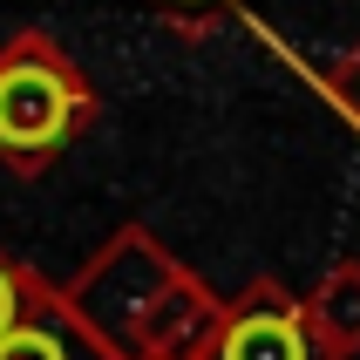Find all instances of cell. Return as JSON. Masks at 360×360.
Instances as JSON below:
<instances>
[{
  "instance_id": "cell-2",
  "label": "cell",
  "mask_w": 360,
  "mask_h": 360,
  "mask_svg": "<svg viewBox=\"0 0 360 360\" xmlns=\"http://www.w3.org/2000/svg\"><path fill=\"white\" fill-rule=\"evenodd\" d=\"M218 360H306V340L285 313H245L231 333H224Z\"/></svg>"
},
{
  "instance_id": "cell-4",
  "label": "cell",
  "mask_w": 360,
  "mask_h": 360,
  "mask_svg": "<svg viewBox=\"0 0 360 360\" xmlns=\"http://www.w3.org/2000/svg\"><path fill=\"white\" fill-rule=\"evenodd\" d=\"M20 320H27V279H20L14 265L0 259V340H7Z\"/></svg>"
},
{
  "instance_id": "cell-3",
  "label": "cell",
  "mask_w": 360,
  "mask_h": 360,
  "mask_svg": "<svg viewBox=\"0 0 360 360\" xmlns=\"http://www.w3.org/2000/svg\"><path fill=\"white\" fill-rule=\"evenodd\" d=\"M0 360H68V340H61L48 320H20L7 340H0Z\"/></svg>"
},
{
  "instance_id": "cell-1",
  "label": "cell",
  "mask_w": 360,
  "mask_h": 360,
  "mask_svg": "<svg viewBox=\"0 0 360 360\" xmlns=\"http://www.w3.org/2000/svg\"><path fill=\"white\" fill-rule=\"evenodd\" d=\"M89 89L55 41L20 34L0 48V157L14 170H41L89 122Z\"/></svg>"
}]
</instances>
